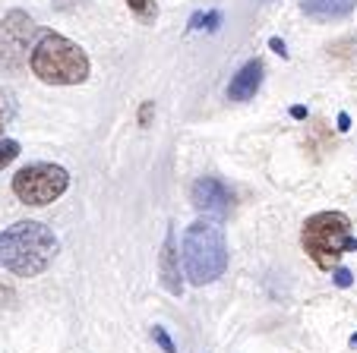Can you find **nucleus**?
<instances>
[{
    "label": "nucleus",
    "instance_id": "obj_6",
    "mask_svg": "<svg viewBox=\"0 0 357 353\" xmlns=\"http://www.w3.org/2000/svg\"><path fill=\"white\" fill-rule=\"evenodd\" d=\"M32 38H35V22L22 10H10L0 22V67L16 73L26 67V61L32 57Z\"/></svg>",
    "mask_w": 357,
    "mask_h": 353
},
{
    "label": "nucleus",
    "instance_id": "obj_7",
    "mask_svg": "<svg viewBox=\"0 0 357 353\" xmlns=\"http://www.w3.org/2000/svg\"><path fill=\"white\" fill-rule=\"evenodd\" d=\"M190 199H193L196 212H206V214H218V218H225V214L231 212L234 193H231L228 183L218 180V177H199V180L193 183Z\"/></svg>",
    "mask_w": 357,
    "mask_h": 353
},
{
    "label": "nucleus",
    "instance_id": "obj_9",
    "mask_svg": "<svg viewBox=\"0 0 357 353\" xmlns=\"http://www.w3.org/2000/svg\"><path fill=\"white\" fill-rule=\"evenodd\" d=\"M263 86V61H247L234 76H231L228 86V98L231 101H250Z\"/></svg>",
    "mask_w": 357,
    "mask_h": 353
},
{
    "label": "nucleus",
    "instance_id": "obj_15",
    "mask_svg": "<svg viewBox=\"0 0 357 353\" xmlns=\"http://www.w3.org/2000/svg\"><path fill=\"white\" fill-rule=\"evenodd\" d=\"M152 107H155V104H152V101H146V104L139 107V127H146V123L152 120Z\"/></svg>",
    "mask_w": 357,
    "mask_h": 353
},
{
    "label": "nucleus",
    "instance_id": "obj_20",
    "mask_svg": "<svg viewBox=\"0 0 357 353\" xmlns=\"http://www.w3.org/2000/svg\"><path fill=\"white\" fill-rule=\"evenodd\" d=\"M269 45H272V47H275V51H278V54H282V57H284V45H282V41H278V38H272V41H269Z\"/></svg>",
    "mask_w": 357,
    "mask_h": 353
},
{
    "label": "nucleus",
    "instance_id": "obj_2",
    "mask_svg": "<svg viewBox=\"0 0 357 353\" xmlns=\"http://www.w3.org/2000/svg\"><path fill=\"white\" fill-rule=\"evenodd\" d=\"M32 73L47 86H79L89 79V54L76 41L57 32H45L32 47Z\"/></svg>",
    "mask_w": 357,
    "mask_h": 353
},
{
    "label": "nucleus",
    "instance_id": "obj_4",
    "mask_svg": "<svg viewBox=\"0 0 357 353\" xmlns=\"http://www.w3.org/2000/svg\"><path fill=\"white\" fill-rule=\"evenodd\" d=\"M301 246H303V253L317 262V268L329 272L344 253H357V237L351 233L348 214L317 212L303 221Z\"/></svg>",
    "mask_w": 357,
    "mask_h": 353
},
{
    "label": "nucleus",
    "instance_id": "obj_8",
    "mask_svg": "<svg viewBox=\"0 0 357 353\" xmlns=\"http://www.w3.org/2000/svg\"><path fill=\"white\" fill-rule=\"evenodd\" d=\"M181 253H177V240L174 230L165 233L162 253H158V274H162V287L171 293V297H181L183 293V281H181Z\"/></svg>",
    "mask_w": 357,
    "mask_h": 353
},
{
    "label": "nucleus",
    "instance_id": "obj_12",
    "mask_svg": "<svg viewBox=\"0 0 357 353\" xmlns=\"http://www.w3.org/2000/svg\"><path fill=\"white\" fill-rule=\"evenodd\" d=\"M20 158V142L16 139H0V171Z\"/></svg>",
    "mask_w": 357,
    "mask_h": 353
},
{
    "label": "nucleus",
    "instance_id": "obj_10",
    "mask_svg": "<svg viewBox=\"0 0 357 353\" xmlns=\"http://www.w3.org/2000/svg\"><path fill=\"white\" fill-rule=\"evenodd\" d=\"M301 10L317 22H335L354 13L357 0H301Z\"/></svg>",
    "mask_w": 357,
    "mask_h": 353
},
{
    "label": "nucleus",
    "instance_id": "obj_3",
    "mask_svg": "<svg viewBox=\"0 0 357 353\" xmlns=\"http://www.w3.org/2000/svg\"><path fill=\"white\" fill-rule=\"evenodd\" d=\"M183 256V272H187L190 284L206 287L218 281L228 268V243H225V230L212 221H193L183 233L181 243Z\"/></svg>",
    "mask_w": 357,
    "mask_h": 353
},
{
    "label": "nucleus",
    "instance_id": "obj_11",
    "mask_svg": "<svg viewBox=\"0 0 357 353\" xmlns=\"http://www.w3.org/2000/svg\"><path fill=\"white\" fill-rule=\"evenodd\" d=\"M16 117V98L10 88H0V127H7Z\"/></svg>",
    "mask_w": 357,
    "mask_h": 353
},
{
    "label": "nucleus",
    "instance_id": "obj_17",
    "mask_svg": "<svg viewBox=\"0 0 357 353\" xmlns=\"http://www.w3.org/2000/svg\"><path fill=\"white\" fill-rule=\"evenodd\" d=\"M202 22H206V29H215L218 22H222V13H209V16H202ZM202 29V26H199Z\"/></svg>",
    "mask_w": 357,
    "mask_h": 353
},
{
    "label": "nucleus",
    "instance_id": "obj_1",
    "mask_svg": "<svg viewBox=\"0 0 357 353\" xmlns=\"http://www.w3.org/2000/svg\"><path fill=\"white\" fill-rule=\"evenodd\" d=\"M61 240L41 221H16L0 233V265L16 278H35L54 262Z\"/></svg>",
    "mask_w": 357,
    "mask_h": 353
},
{
    "label": "nucleus",
    "instance_id": "obj_5",
    "mask_svg": "<svg viewBox=\"0 0 357 353\" xmlns=\"http://www.w3.org/2000/svg\"><path fill=\"white\" fill-rule=\"evenodd\" d=\"M70 187V173L61 164H29L22 171H16L13 177V196L26 205H51L54 199H61Z\"/></svg>",
    "mask_w": 357,
    "mask_h": 353
},
{
    "label": "nucleus",
    "instance_id": "obj_18",
    "mask_svg": "<svg viewBox=\"0 0 357 353\" xmlns=\"http://www.w3.org/2000/svg\"><path fill=\"white\" fill-rule=\"evenodd\" d=\"M291 117H297V120H301V117H307V107H301V104L291 107Z\"/></svg>",
    "mask_w": 357,
    "mask_h": 353
},
{
    "label": "nucleus",
    "instance_id": "obj_14",
    "mask_svg": "<svg viewBox=\"0 0 357 353\" xmlns=\"http://www.w3.org/2000/svg\"><path fill=\"white\" fill-rule=\"evenodd\" d=\"M127 7L139 16H152V0H127Z\"/></svg>",
    "mask_w": 357,
    "mask_h": 353
},
{
    "label": "nucleus",
    "instance_id": "obj_13",
    "mask_svg": "<svg viewBox=\"0 0 357 353\" xmlns=\"http://www.w3.org/2000/svg\"><path fill=\"white\" fill-rule=\"evenodd\" d=\"M152 340H155V344H158V347H162V350H165V353H177L174 340H171V334H168V331H165V328H162V325H155V328H152Z\"/></svg>",
    "mask_w": 357,
    "mask_h": 353
},
{
    "label": "nucleus",
    "instance_id": "obj_16",
    "mask_svg": "<svg viewBox=\"0 0 357 353\" xmlns=\"http://www.w3.org/2000/svg\"><path fill=\"white\" fill-rule=\"evenodd\" d=\"M335 284L338 287H351V272H348V268H338V272H335Z\"/></svg>",
    "mask_w": 357,
    "mask_h": 353
},
{
    "label": "nucleus",
    "instance_id": "obj_19",
    "mask_svg": "<svg viewBox=\"0 0 357 353\" xmlns=\"http://www.w3.org/2000/svg\"><path fill=\"white\" fill-rule=\"evenodd\" d=\"M348 113H338V130H348Z\"/></svg>",
    "mask_w": 357,
    "mask_h": 353
}]
</instances>
